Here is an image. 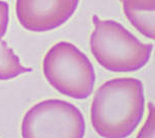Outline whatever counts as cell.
Instances as JSON below:
<instances>
[{
	"mask_svg": "<svg viewBox=\"0 0 155 138\" xmlns=\"http://www.w3.org/2000/svg\"><path fill=\"white\" fill-rule=\"evenodd\" d=\"M125 15L134 28L149 39H155V0H123Z\"/></svg>",
	"mask_w": 155,
	"mask_h": 138,
	"instance_id": "6",
	"label": "cell"
},
{
	"mask_svg": "<svg viewBox=\"0 0 155 138\" xmlns=\"http://www.w3.org/2000/svg\"><path fill=\"white\" fill-rule=\"evenodd\" d=\"M90 51L104 69L113 72H133L143 68L150 59L153 46L142 43L124 25L112 19L92 16Z\"/></svg>",
	"mask_w": 155,
	"mask_h": 138,
	"instance_id": "2",
	"label": "cell"
},
{
	"mask_svg": "<svg viewBox=\"0 0 155 138\" xmlns=\"http://www.w3.org/2000/svg\"><path fill=\"white\" fill-rule=\"evenodd\" d=\"M149 116L147 122L145 123L144 127L140 131L137 137H154V107L152 104L149 103Z\"/></svg>",
	"mask_w": 155,
	"mask_h": 138,
	"instance_id": "9",
	"label": "cell"
},
{
	"mask_svg": "<svg viewBox=\"0 0 155 138\" xmlns=\"http://www.w3.org/2000/svg\"><path fill=\"white\" fill-rule=\"evenodd\" d=\"M43 71L48 82L62 95L87 99L93 92L95 72L88 57L75 45L59 42L47 52Z\"/></svg>",
	"mask_w": 155,
	"mask_h": 138,
	"instance_id": "3",
	"label": "cell"
},
{
	"mask_svg": "<svg viewBox=\"0 0 155 138\" xmlns=\"http://www.w3.org/2000/svg\"><path fill=\"white\" fill-rule=\"evenodd\" d=\"M78 4L79 0H16L15 12L23 29L40 33L65 23Z\"/></svg>",
	"mask_w": 155,
	"mask_h": 138,
	"instance_id": "5",
	"label": "cell"
},
{
	"mask_svg": "<svg viewBox=\"0 0 155 138\" xmlns=\"http://www.w3.org/2000/svg\"><path fill=\"white\" fill-rule=\"evenodd\" d=\"M120 1H123V0H120Z\"/></svg>",
	"mask_w": 155,
	"mask_h": 138,
	"instance_id": "10",
	"label": "cell"
},
{
	"mask_svg": "<svg viewBox=\"0 0 155 138\" xmlns=\"http://www.w3.org/2000/svg\"><path fill=\"white\" fill-rule=\"evenodd\" d=\"M31 70V68L21 65L19 58L5 41H0V80L15 78Z\"/></svg>",
	"mask_w": 155,
	"mask_h": 138,
	"instance_id": "7",
	"label": "cell"
},
{
	"mask_svg": "<svg viewBox=\"0 0 155 138\" xmlns=\"http://www.w3.org/2000/svg\"><path fill=\"white\" fill-rule=\"evenodd\" d=\"M144 86L137 78H115L101 84L91 103L93 129L104 138L130 136L144 115Z\"/></svg>",
	"mask_w": 155,
	"mask_h": 138,
	"instance_id": "1",
	"label": "cell"
},
{
	"mask_svg": "<svg viewBox=\"0 0 155 138\" xmlns=\"http://www.w3.org/2000/svg\"><path fill=\"white\" fill-rule=\"evenodd\" d=\"M9 22V5L6 1H0V41L5 36Z\"/></svg>",
	"mask_w": 155,
	"mask_h": 138,
	"instance_id": "8",
	"label": "cell"
},
{
	"mask_svg": "<svg viewBox=\"0 0 155 138\" xmlns=\"http://www.w3.org/2000/svg\"><path fill=\"white\" fill-rule=\"evenodd\" d=\"M21 134L23 138H82L85 120L74 105L62 99H47L25 113Z\"/></svg>",
	"mask_w": 155,
	"mask_h": 138,
	"instance_id": "4",
	"label": "cell"
}]
</instances>
